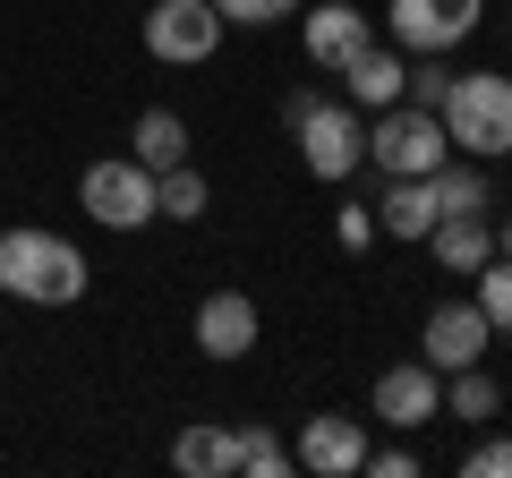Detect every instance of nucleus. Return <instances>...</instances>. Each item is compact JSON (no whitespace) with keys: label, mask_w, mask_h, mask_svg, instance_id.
I'll list each match as a JSON object with an SVG mask.
<instances>
[{"label":"nucleus","mask_w":512,"mask_h":478,"mask_svg":"<svg viewBox=\"0 0 512 478\" xmlns=\"http://www.w3.org/2000/svg\"><path fill=\"white\" fill-rule=\"evenodd\" d=\"M128 154H137L146 171L188 163V120H180V111H137V129H128Z\"/></svg>","instance_id":"obj_18"},{"label":"nucleus","mask_w":512,"mask_h":478,"mask_svg":"<svg viewBox=\"0 0 512 478\" xmlns=\"http://www.w3.org/2000/svg\"><path fill=\"white\" fill-rule=\"evenodd\" d=\"M444 137H453V154H470V163H512V77L495 69H453V94L436 103Z\"/></svg>","instance_id":"obj_2"},{"label":"nucleus","mask_w":512,"mask_h":478,"mask_svg":"<svg viewBox=\"0 0 512 478\" xmlns=\"http://www.w3.org/2000/svg\"><path fill=\"white\" fill-rule=\"evenodd\" d=\"M444 410L470 427H495V410H504V376H487V359L478 368H453L444 376Z\"/></svg>","instance_id":"obj_19"},{"label":"nucleus","mask_w":512,"mask_h":478,"mask_svg":"<svg viewBox=\"0 0 512 478\" xmlns=\"http://www.w3.org/2000/svg\"><path fill=\"white\" fill-rule=\"evenodd\" d=\"M495 257H512V214H504V222H495Z\"/></svg>","instance_id":"obj_28"},{"label":"nucleus","mask_w":512,"mask_h":478,"mask_svg":"<svg viewBox=\"0 0 512 478\" xmlns=\"http://www.w3.org/2000/svg\"><path fill=\"white\" fill-rule=\"evenodd\" d=\"M444 154H453V137H444V120L419 111V103H384L376 129H367V163H376L384 180H427Z\"/></svg>","instance_id":"obj_3"},{"label":"nucleus","mask_w":512,"mask_h":478,"mask_svg":"<svg viewBox=\"0 0 512 478\" xmlns=\"http://www.w3.org/2000/svg\"><path fill=\"white\" fill-rule=\"evenodd\" d=\"M470 282H478V291H470V299H478V316H487L495 333H512V257H487Z\"/></svg>","instance_id":"obj_22"},{"label":"nucleus","mask_w":512,"mask_h":478,"mask_svg":"<svg viewBox=\"0 0 512 478\" xmlns=\"http://www.w3.org/2000/svg\"><path fill=\"white\" fill-rule=\"evenodd\" d=\"M205 171H188V163H171V171H154V222H197L205 214Z\"/></svg>","instance_id":"obj_21"},{"label":"nucleus","mask_w":512,"mask_h":478,"mask_svg":"<svg viewBox=\"0 0 512 478\" xmlns=\"http://www.w3.org/2000/svg\"><path fill=\"white\" fill-rule=\"evenodd\" d=\"M291 137H299V163H308L316 180H350V171L367 163V129H359V111H350V103H325V94H316V103L291 120Z\"/></svg>","instance_id":"obj_5"},{"label":"nucleus","mask_w":512,"mask_h":478,"mask_svg":"<svg viewBox=\"0 0 512 478\" xmlns=\"http://www.w3.org/2000/svg\"><path fill=\"white\" fill-rule=\"evenodd\" d=\"M444 94H453V69H444V52H410V86H402V103L436 111Z\"/></svg>","instance_id":"obj_23"},{"label":"nucleus","mask_w":512,"mask_h":478,"mask_svg":"<svg viewBox=\"0 0 512 478\" xmlns=\"http://www.w3.org/2000/svg\"><path fill=\"white\" fill-rule=\"evenodd\" d=\"M77 205H86L103 231H146L154 222V171L137 163V154H103V163H86V180H77Z\"/></svg>","instance_id":"obj_4"},{"label":"nucleus","mask_w":512,"mask_h":478,"mask_svg":"<svg viewBox=\"0 0 512 478\" xmlns=\"http://www.w3.org/2000/svg\"><path fill=\"white\" fill-rule=\"evenodd\" d=\"M94 282L86 248L60 231H35V222H18V231H0V291L26 299V308H77Z\"/></svg>","instance_id":"obj_1"},{"label":"nucleus","mask_w":512,"mask_h":478,"mask_svg":"<svg viewBox=\"0 0 512 478\" xmlns=\"http://www.w3.org/2000/svg\"><path fill=\"white\" fill-rule=\"evenodd\" d=\"M214 9H222V26H274L291 9H308V0H214Z\"/></svg>","instance_id":"obj_25"},{"label":"nucleus","mask_w":512,"mask_h":478,"mask_svg":"<svg viewBox=\"0 0 512 478\" xmlns=\"http://www.w3.org/2000/svg\"><path fill=\"white\" fill-rule=\"evenodd\" d=\"M299 43H308V60H316V69H342L350 52H367V43H376V26H367V9H359V0H325V9H308Z\"/></svg>","instance_id":"obj_12"},{"label":"nucleus","mask_w":512,"mask_h":478,"mask_svg":"<svg viewBox=\"0 0 512 478\" xmlns=\"http://www.w3.org/2000/svg\"><path fill=\"white\" fill-rule=\"evenodd\" d=\"M214 43H222V9L214 0H154L146 9V52L171 60V69L214 60Z\"/></svg>","instance_id":"obj_7"},{"label":"nucleus","mask_w":512,"mask_h":478,"mask_svg":"<svg viewBox=\"0 0 512 478\" xmlns=\"http://www.w3.org/2000/svg\"><path fill=\"white\" fill-rule=\"evenodd\" d=\"M333 239H342V248H350V257H367V248H376V205H342V214H333Z\"/></svg>","instance_id":"obj_24"},{"label":"nucleus","mask_w":512,"mask_h":478,"mask_svg":"<svg viewBox=\"0 0 512 478\" xmlns=\"http://www.w3.org/2000/svg\"><path fill=\"white\" fill-rule=\"evenodd\" d=\"M427 180H436V205H444V214H495V171L470 163V154H444Z\"/></svg>","instance_id":"obj_17"},{"label":"nucleus","mask_w":512,"mask_h":478,"mask_svg":"<svg viewBox=\"0 0 512 478\" xmlns=\"http://www.w3.org/2000/svg\"><path fill=\"white\" fill-rule=\"evenodd\" d=\"M367 410H376L393 436H419V427L444 419V376L427 368V359H402V368L376 376V402H367Z\"/></svg>","instance_id":"obj_10"},{"label":"nucleus","mask_w":512,"mask_h":478,"mask_svg":"<svg viewBox=\"0 0 512 478\" xmlns=\"http://www.w3.org/2000/svg\"><path fill=\"white\" fill-rule=\"evenodd\" d=\"M495 350V325L478 316V299H436L427 308V325H419V359L436 376H453V368H478Z\"/></svg>","instance_id":"obj_8"},{"label":"nucleus","mask_w":512,"mask_h":478,"mask_svg":"<svg viewBox=\"0 0 512 478\" xmlns=\"http://www.w3.org/2000/svg\"><path fill=\"white\" fill-rule=\"evenodd\" d=\"M487 0H384V35L393 52H461L478 35Z\"/></svg>","instance_id":"obj_6"},{"label":"nucleus","mask_w":512,"mask_h":478,"mask_svg":"<svg viewBox=\"0 0 512 478\" xmlns=\"http://www.w3.org/2000/svg\"><path fill=\"white\" fill-rule=\"evenodd\" d=\"M427 248H436V265H444V274H461V282H470L478 265L495 257V214H444L436 231H427Z\"/></svg>","instance_id":"obj_15"},{"label":"nucleus","mask_w":512,"mask_h":478,"mask_svg":"<svg viewBox=\"0 0 512 478\" xmlns=\"http://www.w3.org/2000/svg\"><path fill=\"white\" fill-rule=\"evenodd\" d=\"M333 77L350 86V111H384V103H402V86H410V52H393V43H367V52H350Z\"/></svg>","instance_id":"obj_13"},{"label":"nucleus","mask_w":512,"mask_h":478,"mask_svg":"<svg viewBox=\"0 0 512 478\" xmlns=\"http://www.w3.org/2000/svg\"><path fill=\"white\" fill-rule=\"evenodd\" d=\"M171 470H188V478H239V427H222V419L180 427V436H171Z\"/></svg>","instance_id":"obj_14"},{"label":"nucleus","mask_w":512,"mask_h":478,"mask_svg":"<svg viewBox=\"0 0 512 478\" xmlns=\"http://www.w3.org/2000/svg\"><path fill=\"white\" fill-rule=\"evenodd\" d=\"M436 222H444L436 180H384V197H376V231L384 239H427Z\"/></svg>","instance_id":"obj_16"},{"label":"nucleus","mask_w":512,"mask_h":478,"mask_svg":"<svg viewBox=\"0 0 512 478\" xmlns=\"http://www.w3.org/2000/svg\"><path fill=\"white\" fill-rule=\"evenodd\" d=\"M461 470L470 478H512V436H478L470 453H461Z\"/></svg>","instance_id":"obj_26"},{"label":"nucleus","mask_w":512,"mask_h":478,"mask_svg":"<svg viewBox=\"0 0 512 478\" xmlns=\"http://www.w3.org/2000/svg\"><path fill=\"white\" fill-rule=\"evenodd\" d=\"M291 461L316 470V478H359L367 470V419H350V410H316V419H299Z\"/></svg>","instance_id":"obj_9"},{"label":"nucleus","mask_w":512,"mask_h":478,"mask_svg":"<svg viewBox=\"0 0 512 478\" xmlns=\"http://www.w3.org/2000/svg\"><path fill=\"white\" fill-rule=\"evenodd\" d=\"M410 470H419L410 444H367V478H410Z\"/></svg>","instance_id":"obj_27"},{"label":"nucleus","mask_w":512,"mask_h":478,"mask_svg":"<svg viewBox=\"0 0 512 478\" xmlns=\"http://www.w3.org/2000/svg\"><path fill=\"white\" fill-rule=\"evenodd\" d=\"M256 333H265V316H256L248 291H205L197 299V350H205V359L231 368V359H248V350H256Z\"/></svg>","instance_id":"obj_11"},{"label":"nucleus","mask_w":512,"mask_h":478,"mask_svg":"<svg viewBox=\"0 0 512 478\" xmlns=\"http://www.w3.org/2000/svg\"><path fill=\"white\" fill-rule=\"evenodd\" d=\"M299 461H291V436L282 427H265V419H239V478H291Z\"/></svg>","instance_id":"obj_20"}]
</instances>
